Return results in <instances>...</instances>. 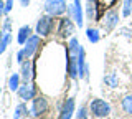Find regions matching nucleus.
<instances>
[{"label":"nucleus","instance_id":"f257e3e1","mask_svg":"<svg viewBox=\"0 0 132 119\" xmlns=\"http://www.w3.org/2000/svg\"><path fill=\"white\" fill-rule=\"evenodd\" d=\"M66 73L73 81L88 80L89 78V65L86 63V51L76 36H71L66 48Z\"/></svg>","mask_w":132,"mask_h":119},{"label":"nucleus","instance_id":"6ab92c4d","mask_svg":"<svg viewBox=\"0 0 132 119\" xmlns=\"http://www.w3.org/2000/svg\"><path fill=\"white\" fill-rule=\"evenodd\" d=\"M86 36H88L89 43H99V40H101V33H99L97 28H88L86 30Z\"/></svg>","mask_w":132,"mask_h":119},{"label":"nucleus","instance_id":"f03ea898","mask_svg":"<svg viewBox=\"0 0 132 119\" xmlns=\"http://www.w3.org/2000/svg\"><path fill=\"white\" fill-rule=\"evenodd\" d=\"M112 109H111V104L106 99H101V98H93L89 101V114L96 119H106L111 116Z\"/></svg>","mask_w":132,"mask_h":119},{"label":"nucleus","instance_id":"f3484780","mask_svg":"<svg viewBox=\"0 0 132 119\" xmlns=\"http://www.w3.org/2000/svg\"><path fill=\"white\" fill-rule=\"evenodd\" d=\"M121 109L124 114L132 116V94H126L121 99Z\"/></svg>","mask_w":132,"mask_h":119},{"label":"nucleus","instance_id":"b1692460","mask_svg":"<svg viewBox=\"0 0 132 119\" xmlns=\"http://www.w3.org/2000/svg\"><path fill=\"white\" fill-rule=\"evenodd\" d=\"M15 60H16V63H18V65H22L23 61L27 60V55H25L23 48H22V50H18V51H16V56H15Z\"/></svg>","mask_w":132,"mask_h":119},{"label":"nucleus","instance_id":"20e7f679","mask_svg":"<svg viewBox=\"0 0 132 119\" xmlns=\"http://www.w3.org/2000/svg\"><path fill=\"white\" fill-rule=\"evenodd\" d=\"M69 5L66 3V0H45L43 10L46 15L51 17H63L64 13H68Z\"/></svg>","mask_w":132,"mask_h":119},{"label":"nucleus","instance_id":"2eb2a0df","mask_svg":"<svg viewBox=\"0 0 132 119\" xmlns=\"http://www.w3.org/2000/svg\"><path fill=\"white\" fill-rule=\"evenodd\" d=\"M28 116H30V109H28L27 102L22 101V102H18V104H16L15 114H13V117H12V119H22V117H28Z\"/></svg>","mask_w":132,"mask_h":119},{"label":"nucleus","instance_id":"7c9ffc66","mask_svg":"<svg viewBox=\"0 0 132 119\" xmlns=\"http://www.w3.org/2000/svg\"><path fill=\"white\" fill-rule=\"evenodd\" d=\"M0 96H2V88H0Z\"/></svg>","mask_w":132,"mask_h":119},{"label":"nucleus","instance_id":"9d476101","mask_svg":"<svg viewBox=\"0 0 132 119\" xmlns=\"http://www.w3.org/2000/svg\"><path fill=\"white\" fill-rule=\"evenodd\" d=\"M20 76L23 83H31V80H35V63L30 58H27L20 65Z\"/></svg>","mask_w":132,"mask_h":119},{"label":"nucleus","instance_id":"c85d7f7f","mask_svg":"<svg viewBox=\"0 0 132 119\" xmlns=\"http://www.w3.org/2000/svg\"><path fill=\"white\" fill-rule=\"evenodd\" d=\"M2 38H3V30L0 28V40H2Z\"/></svg>","mask_w":132,"mask_h":119},{"label":"nucleus","instance_id":"cd10ccee","mask_svg":"<svg viewBox=\"0 0 132 119\" xmlns=\"http://www.w3.org/2000/svg\"><path fill=\"white\" fill-rule=\"evenodd\" d=\"M86 2H89V3H97L99 0H86Z\"/></svg>","mask_w":132,"mask_h":119},{"label":"nucleus","instance_id":"5701e85b","mask_svg":"<svg viewBox=\"0 0 132 119\" xmlns=\"http://www.w3.org/2000/svg\"><path fill=\"white\" fill-rule=\"evenodd\" d=\"M0 28L3 30V33H10V30H12V18H10V17H5Z\"/></svg>","mask_w":132,"mask_h":119},{"label":"nucleus","instance_id":"1a4fd4ad","mask_svg":"<svg viewBox=\"0 0 132 119\" xmlns=\"http://www.w3.org/2000/svg\"><path fill=\"white\" fill-rule=\"evenodd\" d=\"M16 96H18V99H22L25 102L31 101L33 98L36 96V86L35 83H22V86L18 88V91H16Z\"/></svg>","mask_w":132,"mask_h":119},{"label":"nucleus","instance_id":"dca6fc26","mask_svg":"<svg viewBox=\"0 0 132 119\" xmlns=\"http://www.w3.org/2000/svg\"><path fill=\"white\" fill-rule=\"evenodd\" d=\"M22 76H20V73H12L10 75V78H8V89L10 91H13V93H16L18 91V88L22 86Z\"/></svg>","mask_w":132,"mask_h":119},{"label":"nucleus","instance_id":"aec40b11","mask_svg":"<svg viewBox=\"0 0 132 119\" xmlns=\"http://www.w3.org/2000/svg\"><path fill=\"white\" fill-rule=\"evenodd\" d=\"M10 42H12V33H3V38L0 40V55H3L7 51Z\"/></svg>","mask_w":132,"mask_h":119},{"label":"nucleus","instance_id":"bb28decb","mask_svg":"<svg viewBox=\"0 0 132 119\" xmlns=\"http://www.w3.org/2000/svg\"><path fill=\"white\" fill-rule=\"evenodd\" d=\"M18 2H20V5H22V7H28L31 0H18Z\"/></svg>","mask_w":132,"mask_h":119},{"label":"nucleus","instance_id":"7ed1b4c3","mask_svg":"<svg viewBox=\"0 0 132 119\" xmlns=\"http://www.w3.org/2000/svg\"><path fill=\"white\" fill-rule=\"evenodd\" d=\"M56 17H51V15H41V17L36 20L35 25V33L40 35L41 38H48L50 35L55 31V25H56Z\"/></svg>","mask_w":132,"mask_h":119},{"label":"nucleus","instance_id":"f8f14e48","mask_svg":"<svg viewBox=\"0 0 132 119\" xmlns=\"http://www.w3.org/2000/svg\"><path fill=\"white\" fill-rule=\"evenodd\" d=\"M119 25V12L117 10H107L104 18H102V28L109 33V31H112L116 27Z\"/></svg>","mask_w":132,"mask_h":119},{"label":"nucleus","instance_id":"a211bd4d","mask_svg":"<svg viewBox=\"0 0 132 119\" xmlns=\"http://www.w3.org/2000/svg\"><path fill=\"white\" fill-rule=\"evenodd\" d=\"M102 81H104V84L109 86V88H119V78H117L116 73H107V75H104Z\"/></svg>","mask_w":132,"mask_h":119},{"label":"nucleus","instance_id":"ddd939ff","mask_svg":"<svg viewBox=\"0 0 132 119\" xmlns=\"http://www.w3.org/2000/svg\"><path fill=\"white\" fill-rule=\"evenodd\" d=\"M33 35V28L30 25H23V27H20L18 28V33H16V43L18 45H23L27 43V40L30 38V36Z\"/></svg>","mask_w":132,"mask_h":119},{"label":"nucleus","instance_id":"4468645a","mask_svg":"<svg viewBox=\"0 0 132 119\" xmlns=\"http://www.w3.org/2000/svg\"><path fill=\"white\" fill-rule=\"evenodd\" d=\"M84 15H86V18L91 20V22H97V18H99V15H97V3H86V7H84Z\"/></svg>","mask_w":132,"mask_h":119},{"label":"nucleus","instance_id":"c756f323","mask_svg":"<svg viewBox=\"0 0 132 119\" xmlns=\"http://www.w3.org/2000/svg\"><path fill=\"white\" fill-rule=\"evenodd\" d=\"M23 119H36V117H23Z\"/></svg>","mask_w":132,"mask_h":119},{"label":"nucleus","instance_id":"39448f33","mask_svg":"<svg viewBox=\"0 0 132 119\" xmlns=\"http://www.w3.org/2000/svg\"><path fill=\"white\" fill-rule=\"evenodd\" d=\"M76 30V23L74 20L66 13V17H61L58 20V28H56V35L60 38H71Z\"/></svg>","mask_w":132,"mask_h":119},{"label":"nucleus","instance_id":"412c9836","mask_svg":"<svg viewBox=\"0 0 132 119\" xmlns=\"http://www.w3.org/2000/svg\"><path fill=\"white\" fill-rule=\"evenodd\" d=\"M132 13V0H124L122 2V17H129Z\"/></svg>","mask_w":132,"mask_h":119},{"label":"nucleus","instance_id":"9b49d317","mask_svg":"<svg viewBox=\"0 0 132 119\" xmlns=\"http://www.w3.org/2000/svg\"><path fill=\"white\" fill-rule=\"evenodd\" d=\"M74 111H76V99L73 96L66 98L60 108V119H73Z\"/></svg>","mask_w":132,"mask_h":119},{"label":"nucleus","instance_id":"4be33fe9","mask_svg":"<svg viewBox=\"0 0 132 119\" xmlns=\"http://www.w3.org/2000/svg\"><path fill=\"white\" fill-rule=\"evenodd\" d=\"M89 108H86V106H81L79 111L76 113V119H89Z\"/></svg>","mask_w":132,"mask_h":119},{"label":"nucleus","instance_id":"a878e982","mask_svg":"<svg viewBox=\"0 0 132 119\" xmlns=\"http://www.w3.org/2000/svg\"><path fill=\"white\" fill-rule=\"evenodd\" d=\"M3 15H7L5 13V0H0V18H2Z\"/></svg>","mask_w":132,"mask_h":119},{"label":"nucleus","instance_id":"0eeeda50","mask_svg":"<svg viewBox=\"0 0 132 119\" xmlns=\"http://www.w3.org/2000/svg\"><path fill=\"white\" fill-rule=\"evenodd\" d=\"M68 15L74 20L76 27L82 28V25H84V7H82L81 0H73V3L68 9Z\"/></svg>","mask_w":132,"mask_h":119},{"label":"nucleus","instance_id":"423d86ee","mask_svg":"<svg viewBox=\"0 0 132 119\" xmlns=\"http://www.w3.org/2000/svg\"><path fill=\"white\" fill-rule=\"evenodd\" d=\"M48 111H50V102H48V99L45 96H35L31 99L30 114H31L33 117L40 119V117H43Z\"/></svg>","mask_w":132,"mask_h":119},{"label":"nucleus","instance_id":"393cba45","mask_svg":"<svg viewBox=\"0 0 132 119\" xmlns=\"http://www.w3.org/2000/svg\"><path fill=\"white\" fill-rule=\"evenodd\" d=\"M13 9V0H5V13H10Z\"/></svg>","mask_w":132,"mask_h":119},{"label":"nucleus","instance_id":"6e6552de","mask_svg":"<svg viewBox=\"0 0 132 119\" xmlns=\"http://www.w3.org/2000/svg\"><path fill=\"white\" fill-rule=\"evenodd\" d=\"M41 43H43V38L36 33H33L30 38L27 40V43L23 45V51H25V55H27V58H31V56L40 50Z\"/></svg>","mask_w":132,"mask_h":119}]
</instances>
